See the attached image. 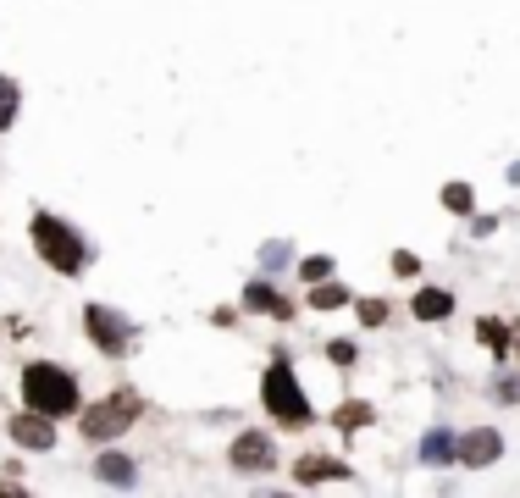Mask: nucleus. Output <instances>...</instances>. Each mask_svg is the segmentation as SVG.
Wrapping results in <instances>:
<instances>
[{
    "instance_id": "nucleus-1",
    "label": "nucleus",
    "mask_w": 520,
    "mask_h": 498,
    "mask_svg": "<svg viewBox=\"0 0 520 498\" xmlns=\"http://www.w3.org/2000/svg\"><path fill=\"white\" fill-rule=\"evenodd\" d=\"M23 404L39 415H50V421H61V415H78V377H72L67 366H50V360H34V366L23 371Z\"/></svg>"
},
{
    "instance_id": "nucleus-2",
    "label": "nucleus",
    "mask_w": 520,
    "mask_h": 498,
    "mask_svg": "<svg viewBox=\"0 0 520 498\" xmlns=\"http://www.w3.org/2000/svg\"><path fill=\"white\" fill-rule=\"evenodd\" d=\"M28 238H34L39 261H45L50 272H61V277H78L83 266H89V244H83V233H72V227L61 222V216L34 211V222H28Z\"/></svg>"
},
{
    "instance_id": "nucleus-3",
    "label": "nucleus",
    "mask_w": 520,
    "mask_h": 498,
    "mask_svg": "<svg viewBox=\"0 0 520 498\" xmlns=\"http://www.w3.org/2000/svg\"><path fill=\"white\" fill-rule=\"evenodd\" d=\"M260 404H266V415H272L277 427H310L316 421V410H310L305 388H299L294 366H288V355H277L272 366H266V377H260Z\"/></svg>"
},
{
    "instance_id": "nucleus-4",
    "label": "nucleus",
    "mask_w": 520,
    "mask_h": 498,
    "mask_svg": "<svg viewBox=\"0 0 520 498\" xmlns=\"http://www.w3.org/2000/svg\"><path fill=\"white\" fill-rule=\"evenodd\" d=\"M78 432L89 443H111V438H122V432L139 421V399L133 393H111V399H100V404H78Z\"/></svg>"
},
{
    "instance_id": "nucleus-5",
    "label": "nucleus",
    "mask_w": 520,
    "mask_h": 498,
    "mask_svg": "<svg viewBox=\"0 0 520 498\" xmlns=\"http://www.w3.org/2000/svg\"><path fill=\"white\" fill-rule=\"evenodd\" d=\"M83 332H89V344L100 349V355H128L133 349V321L122 316V310H111V305H83Z\"/></svg>"
},
{
    "instance_id": "nucleus-6",
    "label": "nucleus",
    "mask_w": 520,
    "mask_h": 498,
    "mask_svg": "<svg viewBox=\"0 0 520 498\" xmlns=\"http://www.w3.org/2000/svg\"><path fill=\"white\" fill-rule=\"evenodd\" d=\"M227 465H233V471H272L277 465V449H272V438H266V432H238L233 438V449H227Z\"/></svg>"
},
{
    "instance_id": "nucleus-7",
    "label": "nucleus",
    "mask_w": 520,
    "mask_h": 498,
    "mask_svg": "<svg viewBox=\"0 0 520 498\" xmlns=\"http://www.w3.org/2000/svg\"><path fill=\"white\" fill-rule=\"evenodd\" d=\"M498 454H504V438H498L493 427H471L460 438V465L465 471H482V465H498Z\"/></svg>"
},
{
    "instance_id": "nucleus-8",
    "label": "nucleus",
    "mask_w": 520,
    "mask_h": 498,
    "mask_svg": "<svg viewBox=\"0 0 520 498\" xmlns=\"http://www.w3.org/2000/svg\"><path fill=\"white\" fill-rule=\"evenodd\" d=\"M6 427H12V443H17V449H39V454H45L50 443H56V427H50V415H39V410L12 415Z\"/></svg>"
},
{
    "instance_id": "nucleus-9",
    "label": "nucleus",
    "mask_w": 520,
    "mask_h": 498,
    "mask_svg": "<svg viewBox=\"0 0 520 498\" xmlns=\"http://www.w3.org/2000/svg\"><path fill=\"white\" fill-rule=\"evenodd\" d=\"M421 465H460V438L449 427H432L421 438Z\"/></svg>"
},
{
    "instance_id": "nucleus-10",
    "label": "nucleus",
    "mask_w": 520,
    "mask_h": 498,
    "mask_svg": "<svg viewBox=\"0 0 520 498\" xmlns=\"http://www.w3.org/2000/svg\"><path fill=\"white\" fill-rule=\"evenodd\" d=\"M294 476H299V487H316V482H349L355 471H349L343 460H327V454H316V460H299Z\"/></svg>"
},
{
    "instance_id": "nucleus-11",
    "label": "nucleus",
    "mask_w": 520,
    "mask_h": 498,
    "mask_svg": "<svg viewBox=\"0 0 520 498\" xmlns=\"http://www.w3.org/2000/svg\"><path fill=\"white\" fill-rule=\"evenodd\" d=\"M244 310H266V316L288 321V316H294V299H283L272 283H249L244 288Z\"/></svg>"
},
{
    "instance_id": "nucleus-12",
    "label": "nucleus",
    "mask_w": 520,
    "mask_h": 498,
    "mask_svg": "<svg viewBox=\"0 0 520 498\" xmlns=\"http://www.w3.org/2000/svg\"><path fill=\"white\" fill-rule=\"evenodd\" d=\"M95 476H100L106 487H133V476H139V471H133V460H128L122 449H106V454L95 460Z\"/></svg>"
},
{
    "instance_id": "nucleus-13",
    "label": "nucleus",
    "mask_w": 520,
    "mask_h": 498,
    "mask_svg": "<svg viewBox=\"0 0 520 498\" xmlns=\"http://www.w3.org/2000/svg\"><path fill=\"white\" fill-rule=\"evenodd\" d=\"M410 310H415V321H443L454 310V294H449V288H421Z\"/></svg>"
},
{
    "instance_id": "nucleus-14",
    "label": "nucleus",
    "mask_w": 520,
    "mask_h": 498,
    "mask_svg": "<svg viewBox=\"0 0 520 498\" xmlns=\"http://www.w3.org/2000/svg\"><path fill=\"white\" fill-rule=\"evenodd\" d=\"M371 415H377V410H371L366 399H343L338 410H332V421H338V432H343V438H349V432L371 427Z\"/></svg>"
},
{
    "instance_id": "nucleus-15",
    "label": "nucleus",
    "mask_w": 520,
    "mask_h": 498,
    "mask_svg": "<svg viewBox=\"0 0 520 498\" xmlns=\"http://www.w3.org/2000/svg\"><path fill=\"white\" fill-rule=\"evenodd\" d=\"M476 332H482V344L493 349V355H509V349H515L509 327H504V321H493V316H487V321H476Z\"/></svg>"
},
{
    "instance_id": "nucleus-16",
    "label": "nucleus",
    "mask_w": 520,
    "mask_h": 498,
    "mask_svg": "<svg viewBox=\"0 0 520 498\" xmlns=\"http://www.w3.org/2000/svg\"><path fill=\"white\" fill-rule=\"evenodd\" d=\"M310 305H316V310H338V305H349V288H343V283H316V288H310Z\"/></svg>"
},
{
    "instance_id": "nucleus-17",
    "label": "nucleus",
    "mask_w": 520,
    "mask_h": 498,
    "mask_svg": "<svg viewBox=\"0 0 520 498\" xmlns=\"http://www.w3.org/2000/svg\"><path fill=\"white\" fill-rule=\"evenodd\" d=\"M12 122H17V83L0 72V133L12 128Z\"/></svg>"
},
{
    "instance_id": "nucleus-18",
    "label": "nucleus",
    "mask_w": 520,
    "mask_h": 498,
    "mask_svg": "<svg viewBox=\"0 0 520 498\" xmlns=\"http://www.w3.org/2000/svg\"><path fill=\"white\" fill-rule=\"evenodd\" d=\"M443 205H449L454 216H471V205H476L471 183H449V189H443Z\"/></svg>"
},
{
    "instance_id": "nucleus-19",
    "label": "nucleus",
    "mask_w": 520,
    "mask_h": 498,
    "mask_svg": "<svg viewBox=\"0 0 520 498\" xmlns=\"http://www.w3.org/2000/svg\"><path fill=\"white\" fill-rule=\"evenodd\" d=\"M299 277H305V283H327L332 261H327V255H310V261H299Z\"/></svg>"
},
{
    "instance_id": "nucleus-20",
    "label": "nucleus",
    "mask_w": 520,
    "mask_h": 498,
    "mask_svg": "<svg viewBox=\"0 0 520 498\" xmlns=\"http://www.w3.org/2000/svg\"><path fill=\"white\" fill-rule=\"evenodd\" d=\"M360 321H366V327H382V321H388V305H382V299H360Z\"/></svg>"
},
{
    "instance_id": "nucleus-21",
    "label": "nucleus",
    "mask_w": 520,
    "mask_h": 498,
    "mask_svg": "<svg viewBox=\"0 0 520 498\" xmlns=\"http://www.w3.org/2000/svg\"><path fill=\"white\" fill-rule=\"evenodd\" d=\"M327 360H332V366H355V344H343V338H338V344H327Z\"/></svg>"
},
{
    "instance_id": "nucleus-22",
    "label": "nucleus",
    "mask_w": 520,
    "mask_h": 498,
    "mask_svg": "<svg viewBox=\"0 0 520 498\" xmlns=\"http://www.w3.org/2000/svg\"><path fill=\"white\" fill-rule=\"evenodd\" d=\"M393 272H399V277H415V272H421V261H415V255H404V249H399V255H393Z\"/></svg>"
},
{
    "instance_id": "nucleus-23",
    "label": "nucleus",
    "mask_w": 520,
    "mask_h": 498,
    "mask_svg": "<svg viewBox=\"0 0 520 498\" xmlns=\"http://www.w3.org/2000/svg\"><path fill=\"white\" fill-rule=\"evenodd\" d=\"M288 261V244H266V255H260V266H283Z\"/></svg>"
},
{
    "instance_id": "nucleus-24",
    "label": "nucleus",
    "mask_w": 520,
    "mask_h": 498,
    "mask_svg": "<svg viewBox=\"0 0 520 498\" xmlns=\"http://www.w3.org/2000/svg\"><path fill=\"white\" fill-rule=\"evenodd\" d=\"M493 393H498V399H504V404H515V399H520V382H498Z\"/></svg>"
},
{
    "instance_id": "nucleus-25",
    "label": "nucleus",
    "mask_w": 520,
    "mask_h": 498,
    "mask_svg": "<svg viewBox=\"0 0 520 498\" xmlns=\"http://www.w3.org/2000/svg\"><path fill=\"white\" fill-rule=\"evenodd\" d=\"M515 355H520V327H515Z\"/></svg>"
}]
</instances>
